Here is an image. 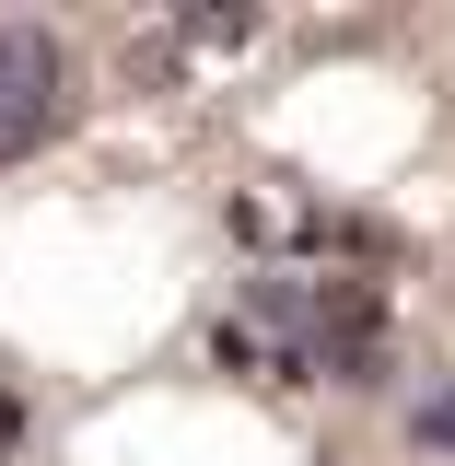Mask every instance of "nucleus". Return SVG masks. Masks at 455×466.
Returning <instances> with one entry per match:
<instances>
[{
    "label": "nucleus",
    "mask_w": 455,
    "mask_h": 466,
    "mask_svg": "<svg viewBox=\"0 0 455 466\" xmlns=\"http://www.w3.org/2000/svg\"><path fill=\"white\" fill-rule=\"evenodd\" d=\"M408 431H420L432 455H455V385H444V397H420V420H408Z\"/></svg>",
    "instance_id": "nucleus-2"
},
{
    "label": "nucleus",
    "mask_w": 455,
    "mask_h": 466,
    "mask_svg": "<svg viewBox=\"0 0 455 466\" xmlns=\"http://www.w3.org/2000/svg\"><path fill=\"white\" fill-rule=\"evenodd\" d=\"M58 116H70V58L47 24H0V164L47 152Z\"/></svg>",
    "instance_id": "nucleus-1"
}]
</instances>
